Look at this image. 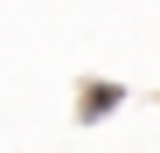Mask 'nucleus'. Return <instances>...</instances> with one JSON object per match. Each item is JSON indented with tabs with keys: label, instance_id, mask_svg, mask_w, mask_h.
I'll return each mask as SVG.
<instances>
[{
	"label": "nucleus",
	"instance_id": "obj_1",
	"mask_svg": "<svg viewBox=\"0 0 160 153\" xmlns=\"http://www.w3.org/2000/svg\"><path fill=\"white\" fill-rule=\"evenodd\" d=\"M112 111H125V84H84V91H77V118H84V125L112 118Z\"/></svg>",
	"mask_w": 160,
	"mask_h": 153
}]
</instances>
